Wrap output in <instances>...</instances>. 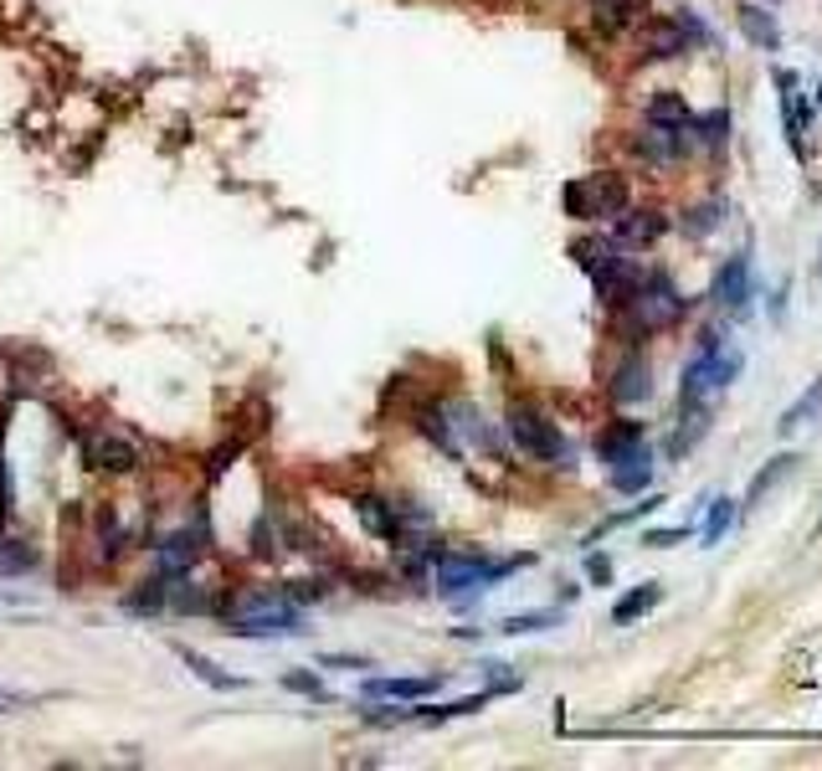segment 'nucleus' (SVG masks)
Segmentation results:
<instances>
[{
    "mask_svg": "<svg viewBox=\"0 0 822 771\" xmlns=\"http://www.w3.org/2000/svg\"><path fill=\"white\" fill-rule=\"evenodd\" d=\"M669 232V217L663 211H633V206H622L617 217H612V242L617 248H648L658 237Z\"/></svg>",
    "mask_w": 822,
    "mask_h": 771,
    "instance_id": "12",
    "label": "nucleus"
},
{
    "mask_svg": "<svg viewBox=\"0 0 822 771\" xmlns=\"http://www.w3.org/2000/svg\"><path fill=\"white\" fill-rule=\"evenodd\" d=\"M751 288H755V273H751V252H736L725 257L715 284H709V299L725 303V309H745L751 303Z\"/></svg>",
    "mask_w": 822,
    "mask_h": 771,
    "instance_id": "10",
    "label": "nucleus"
},
{
    "mask_svg": "<svg viewBox=\"0 0 822 771\" xmlns=\"http://www.w3.org/2000/svg\"><path fill=\"white\" fill-rule=\"evenodd\" d=\"M818 417H822V376H818L812 386H807V391L787 406V412H782V417H776V433L791 437V433H802L807 422H818Z\"/></svg>",
    "mask_w": 822,
    "mask_h": 771,
    "instance_id": "18",
    "label": "nucleus"
},
{
    "mask_svg": "<svg viewBox=\"0 0 822 771\" xmlns=\"http://www.w3.org/2000/svg\"><path fill=\"white\" fill-rule=\"evenodd\" d=\"M560 202L576 221H612L627 206V181L617 170H597V175H581L560 191Z\"/></svg>",
    "mask_w": 822,
    "mask_h": 771,
    "instance_id": "4",
    "label": "nucleus"
},
{
    "mask_svg": "<svg viewBox=\"0 0 822 771\" xmlns=\"http://www.w3.org/2000/svg\"><path fill=\"white\" fill-rule=\"evenodd\" d=\"M606 469H612V488L617 494H642V488L653 484V448H648V437L617 448V453L606 458Z\"/></svg>",
    "mask_w": 822,
    "mask_h": 771,
    "instance_id": "9",
    "label": "nucleus"
},
{
    "mask_svg": "<svg viewBox=\"0 0 822 771\" xmlns=\"http://www.w3.org/2000/svg\"><path fill=\"white\" fill-rule=\"evenodd\" d=\"M684 536H688L684 525H679V530H648V536H642V545H679Z\"/></svg>",
    "mask_w": 822,
    "mask_h": 771,
    "instance_id": "33",
    "label": "nucleus"
},
{
    "mask_svg": "<svg viewBox=\"0 0 822 771\" xmlns=\"http://www.w3.org/2000/svg\"><path fill=\"white\" fill-rule=\"evenodd\" d=\"M283 684L293 689V694H309V700H329V694H324V684L314 679V674H288Z\"/></svg>",
    "mask_w": 822,
    "mask_h": 771,
    "instance_id": "31",
    "label": "nucleus"
},
{
    "mask_svg": "<svg viewBox=\"0 0 822 771\" xmlns=\"http://www.w3.org/2000/svg\"><path fill=\"white\" fill-rule=\"evenodd\" d=\"M797 463H802V458H797V453H776V458H766V463H761V473H755V479H751V488H745V499H740V515H751V509H761V499H766L772 488H782V484H787L791 473H797Z\"/></svg>",
    "mask_w": 822,
    "mask_h": 771,
    "instance_id": "15",
    "label": "nucleus"
},
{
    "mask_svg": "<svg viewBox=\"0 0 822 771\" xmlns=\"http://www.w3.org/2000/svg\"><path fill=\"white\" fill-rule=\"evenodd\" d=\"M591 5H597L591 16H597V26H602V32H622V26H633V21L648 11L642 0H591Z\"/></svg>",
    "mask_w": 822,
    "mask_h": 771,
    "instance_id": "22",
    "label": "nucleus"
},
{
    "mask_svg": "<svg viewBox=\"0 0 822 771\" xmlns=\"http://www.w3.org/2000/svg\"><path fill=\"white\" fill-rule=\"evenodd\" d=\"M442 689V679H366V694L370 700H427V694H437Z\"/></svg>",
    "mask_w": 822,
    "mask_h": 771,
    "instance_id": "17",
    "label": "nucleus"
},
{
    "mask_svg": "<svg viewBox=\"0 0 822 771\" xmlns=\"http://www.w3.org/2000/svg\"><path fill=\"white\" fill-rule=\"evenodd\" d=\"M36 545H26V540H0V576H26V571H36Z\"/></svg>",
    "mask_w": 822,
    "mask_h": 771,
    "instance_id": "24",
    "label": "nucleus"
},
{
    "mask_svg": "<svg viewBox=\"0 0 822 771\" xmlns=\"http://www.w3.org/2000/svg\"><path fill=\"white\" fill-rule=\"evenodd\" d=\"M124 607H129V612H139V618H144V612H165V576L139 582V591H129V597H124Z\"/></svg>",
    "mask_w": 822,
    "mask_h": 771,
    "instance_id": "26",
    "label": "nucleus"
},
{
    "mask_svg": "<svg viewBox=\"0 0 822 771\" xmlns=\"http://www.w3.org/2000/svg\"><path fill=\"white\" fill-rule=\"evenodd\" d=\"M175 654H181V664H185V669L196 674L201 684H211V689H217V694H232V689H247V679H236V674H227V669H221V664H211V658H206V654H196V648H175Z\"/></svg>",
    "mask_w": 822,
    "mask_h": 771,
    "instance_id": "19",
    "label": "nucleus"
},
{
    "mask_svg": "<svg viewBox=\"0 0 822 771\" xmlns=\"http://www.w3.org/2000/svg\"><path fill=\"white\" fill-rule=\"evenodd\" d=\"M658 602H663V587H658V582H642V587H633L617 607H612V622H617V628H627V622L648 618Z\"/></svg>",
    "mask_w": 822,
    "mask_h": 771,
    "instance_id": "20",
    "label": "nucleus"
},
{
    "mask_svg": "<svg viewBox=\"0 0 822 771\" xmlns=\"http://www.w3.org/2000/svg\"><path fill=\"white\" fill-rule=\"evenodd\" d=\"M324 664H335V669H370L366 658H324Z\"/></svg>",
    "mask_w": 822,
    "mask_h": 771,
    "instance_id": "34",
    "label": "nucleus"
},
{
    "mask_svg": "<svg viewBox=\"0 0 822 771\" xmlns=\"http://www.w3.org/2000/svg\"><path fill=\"white\" fill-rule=\"evenodd\" d=\"M638 437H648V433H642V422H612V427H606V433L597 437V453H602V463H606V458L617 453V448L638 442Z\"/></svg>",
    "mask_w": 822,
    "mask_h": 771,
    "instance_id": "27",
    "label": "nucleus"
},
{
    "mask_svg": "<svg viewBox=\"0 0 822 771\" xmlns=\"http://www.w3.org/2000/svg\"><path fill=\"white\" fill-rule=\"evenodd\" d=\"M417 433H421V437H432V442H437V448H442L448 458L463 453V448H458L453 422H448V412H442V406H421V412H417Z\"/></svg>",
    "mask_w": 822,
    "mask_h": 771,
    "instance_id": "21",
    "label": "nucleus"
},
{
    "mask_svg": "<svg viewBox=\"0 0 822 771\" xmlns=\"http://www.w3.org/2000/svg\"><path fill=\"white\" fill-rule=\"evenodd\" d=\"M736 509H740L736 499H715V504H709V520H705V536H699V540H705V545H720L725 530H730V520H736Z\"/></svg>",
    "mask_w": 822,
    "mask_h": 771,
    "instance_id": "28",
    "label": "nucleus"
},
{
    "mask_svg": "<svg viewBox=\"0 0 822 771\" xmlns=\"http://www.w3.org/2000/svg\"><path fill=\"white\" fill-rule=\"evenodd\" d=\"M509 442L520 448L524 458H535V463H555V469H571V437L560 433L540 406L530 402H514L509 406Z\"/></svg>",
    "mask_w": 822,
    "mask_h": 771,
    "instance_id": "3",
    "label": "nucleus"
},
{
    "mask_svg": "<svg viewBox=\"0 0 822 771\" xmlns=\"http://www.w3.org/2000/svg\"><path fill=\"white\" fill-rule=\"evenodd\" d=\"M688 42H694V36H688L684 21H663V26L648 36V57H684Z\"/></svg>",
    "mask_w": 822,
    "mask_h": 771,
    "instance_id": "23",
    "label": "nucleus"
},
{
    "mask_svg": "<svg viewBox=\"0 0 822 771\" xmlns=\"http://www.w3.org/2000/svg\"><path fill=\"white\" fill-rule=\"evenodd\" d=\"M772 83H776V99H782V124H787V145L797 160H807V124H812V114H807V103H802V78L791 68H776L772 72Z\"/></svg>",
    "mask_w": 822,
    "mask_h": 771,
    "instance_id": "8",
    "label": "nucleus"
},
{
    "mask_svg": "<svg viewBox=\"0 0 822 771\" xmlns=\"http://www.w3.org/2000/svg\"><path fill=\"white\" fill-rule=\"evenodd\" d=\"M720 221H725V202L694 206V211H688V217H684V232H688V237H709V232H715V227H720Z\"/></svg>",
    "mask_w": 822,
    "mask_h": 771,
    "instance_id": "30",
    "label": "nucleus"
},
{
    "mask_svg": "<svg viewBox=\"0 0 822 771\" xmlns=\"http://www.w3.org/2000/svg\"><path fill=\"white\" fill-rule=\"evenodd\" d=\"M622 309L638 319V330H669L673 319L688 309V299L663 278V273H642L638 288H633V299L622 303Z\"/></svg>",
    "mask_w": 822,
    "mask_h": 771,
    "instance_id": "5",
    "label": "nucleus"
},
{
    "mask_svg": "<svg viewBox=\"0 0 822 771\" xmlns=\"http://www.w3.org/2000/svg\"><path fill=\"white\" fill-rule=\"evenodd\" d=\"M740 360L736 350H725V340L709 330V335H699V355L684 366V386H679V406H699L705 396H715V391H725V386L740 376Z\"/></svg>",
    "mask_w": 822,
    "mask_h": 771,
    "instance_id": "2",
    "label": "nucleus"
},
{
    "mask_svg": "<svg viewBox=\"0 0 822 771\" xmlns=\"http://www.w3.org/2000/svg\"><path fill=\"white\" fill-rule=\"evenodd\" d=\"M818 540H822V520H818Z\"/></svg>",
    "mask_w": 822,
    "mask_h": 771,
    "instance_id": "35",
    "label": "nucleus"
},
{
    "mask_svg": "<svg viewBox=\"0 0 822 771\" xmlns=\"http://www.w3.org/2000/svg\"><path fill=\"white\" fill-rule=\"evenodd\" d=\"M633 150H638L642 160H653V165H673L679 154L694 150V145H688V124H684V129H669V124H648V129L633 139Z\"/></svg>",
    "mask_w": 822,
    "mask_h": 771,
    "instance_id": "14",
    "label": "nucleus"
},
{
    "mask_svg": "<svg viewBox=\"0 0 822 771\" xmlns=\"http://www.w3.org/2000/svg\"><path fill=\"white\" fill-rule=\"evenodd\" d=\"M653 396V366H648V355H627V360H617V370H612V402L622 406H638Z\"/></svg>",
    "mask_w": 822,
    "mask_h": 771,
    "instance_id": "13",
    "label": "nucleus"
},
{
    "mask_svg": "<svg viewBox=\"0 0 822 771\" xmlns=\"http://www.w3.org/2000/svg\"><path fill=\"white\" fill-rule=\"evenodd\" d=\"M355 520L366 525L375 540H386L391 551H402L406 545V530H402V520H396V504L381 499V494H355Z\"/></svg>",
    "mask_w": 822,
    "mask_h": 771,
    "instance_id": "11",
    "label": "nucleus"
},
{
    "mask_svg": "<svg viewBox=\"0 0 822 771\" xmlns=\"http://www.w3.org/2000/svg\"><path fill=\"white\" fill-rule=\"evenodd\" d=\"M201 555H206V520L181 525V530H170V536L154 545V571H160V576H185Z\"/></svg>",
    "mask_w": 822,
    "mask_h": 771,
    "instance_id": "7",
    "label": "nucleus"
},
{
    "mask_svg": "<svg viewBox=\"0 0 822 771\" xmlns=\"http://www.w3.org/2000/svg\"><path fill=\"white\" fill-rule=\"evenodd\" d=\"M587 576L597 587H606V582H612V561H606V555H587Z\"/></svg>",
    "mask_w": 822,
    "mask_h": 771,
    "instance_id": "32",
    "label": "nucleus"
},
{
    "mask_svg": "<svg viewBox=\"0 0 822 771\" xmlns=\"http://www.w3.org/2000/svg\"><path fill=\"white\" fill-rule=\"evenodd\" d=\"M555 622H560V612H520V618H503L499 633H509V637H520V633H545V628H555Z\"/></svg>",
    "mask_w": 822,
    "mask_h": 771,
    "instance_id": "29",
    "label": "nucleus"
},
{
    "mask_svg": "<svg viewBox=\"0 0 822 771\" xmlns=\"http://www.w3.org/2000/svg\"><path fill=\"white\" fill-rule=\"evenodd\" d=\"M227 633L232 637H299L303 607H293L283 591H252L227 607Z\"/></svg>",
    "mask_w": 822,
    "mask_h": 771,
    "instance_id": "1",
    "label": "nucleus"
},
{
    "mask_svg": "<svg viewBox=\"0 0 822 771\" xmlns=\"http://www.w3.org/2000/svg\"><path fill=\"white\" fill-rule=\"evenodd\" d=\"M736 16H740V32L751 36L761 51H782V26L772 21V11H766V5H751V0H740Z\"/></svg>",
    "mask_w": 822,
    "mask_h": 771,
    "instance_id": "16",
    "label": "nucleus"
},
{
    "mask_svg": "<svg viewBox=\"0 0 822 771\" xmlns=\"http://www.w3.org/2000/svg\"><path fill=\"white\" fill-rule=\"evenodd\" d=\"M688 103L679 99V93H658V99H648V124H669V129H684L688 124Z\"/></svg>",
    "mask_w": 822,
    "mask_h": 771,
    "instance_id": "25",
    "label": "nucleus"
},
{
    "mask_svg": "<svg viewBox=\"0 0 822 771\" xmlns=\"http://www.w3.org/2000/svg\"><path fill=\"white\" fill-rule=\"evenodd\" d=\"M78 448H83L88 469H99V473H135L139 463H144L135 437L114 433V427H88V433L78 437Z\"/></svg>",
    "mask_w": 822,
    "mask_h": 771,
    "instance_id": "6",
    "label": "nucleus"
},
{
    "mask_svg": "<svg viewBox=\"0 0 822 771\" xmlns=\"http://www.w3.org/2000/svg\"><path fill=\"white\" fill-rule=\"evenodd\" d=\"M818 268H822V257H818Z\"/></svg>",
    "mask_w": 822,
    "mask_h": 771,
    "instance_id": "36",
    "label": "nucleus"
}]
</instances>
